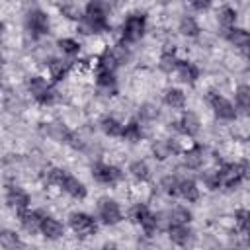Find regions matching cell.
Segmentation results:
<instances>
[{
  "label": "cell",
  "mask_w": 250,
  "mask_h": 250,
  "mask_svg": "<svg viewBox=\"0 0 250 250\" xmlns=\"http://www.w3.org/2000/svg\"><path fill=\"white\" fill-rule=\"evenodd\" d=\"M107 14H109V4L105 0H90L84 8L82 18L78 20V31L84 35H94L111 29Z\"/></svg>",
  "instance_id": "cell-1"
},
{
  "label": "cell",
  "mask_w": 250,
  "mask_h": 250,
  "mask_svg": "<svg viewBox=\"0 0 250 250\" xmlns=\"http://www.w3.org/2000/svg\"><path fill=\"white\" fill-rule=\"evenodd\" d=\"M145 31H146V14L145 12H131L121 25V41L127 45L137 43V41H141Z\"/></svg>",
  "instance_id": "cell-2"
},
{
  "label": "cell",
  "mask_w": 250,
  "mask_h": 250,
  "mask_svg": "<svg viewBox=\"0 0 250 250\" xmlns=\"http://www.w3.org/2000/svg\"><path fill=\"white\" fill-rule=\"evenodd\" d=\"M68 227L78 238H88L98 232V223L92 215L84 211H74L68 215Z\"/></svg>",
  "instance_id": "cell-3"
},
{
  "label": "cell",
  "mask_w": 250,
  "mask_h": 250,
  "mask_svg": "<svg viewBox=\"0 0 250 250\" xmlns=\"http://www.w3.org/2000/svg\"><path fill=\"white\" fill-rule=\"evenodd\" d=\"M217 172H219L221 188L232 189L246 178V164L244 162H227V164H221Z\"/></svg>",
  "instance_id": "cell-4"
},
{
  "label": "cell",
  "mask_w": 250,
  "mask_h": 250,
  "mask_svg": "<svg viewBox=\"0 0 250 250\" xmlns=\"http://www.w3.org/2000/svg\"><path fill=\"white\" fill-rule=\"evenodd\" d=\"M25 29L31 33V37H43L49 33L51 29V20L47 16V12H43L41 8H33L25 14Z\"/></svg>",
  "instance_id": "cell-5"
},
{
  "label": "cell",
  "mask_w": 250,
  "mask_h": 250,
  "mask_svg": "<svg viewBox=\"0 0 250 250\" xmlns=\"http://www.w3.org/2000/svg\"><path fill=\"white\" fill-rule=\"evenodd\" d=\"M207 102H209L213 113H215L219 119H225V121H234V119H236V113H238V111H236V105H234L229 98H225L223 94H219V92H209Z\"/></svg>",
  "instance_id": "cell-6"
},
{
  "label": "cell",
  "mask_w": 250,
  "mask_h": 250,
  "mask_svg": "<svg viewBox=\"0 0 250 250\" xmlns=\"http://www.w3.org/2000/svg\"><path fill=\"white\" fill-rule=\"evenodd\" d=\"M92 178L98 184L104 186H115L123 180V172L121 168H117L115 164H107V162H94L92 164Z\"/></svg>",
  "instance_id": "cell-7"
},
{
  "label": "cell",
  "mask_w": 250,
  "mask_h": 250,
  "mask_svg": "<svg viewBox=\"0 0 250 250\" xmlns=\"http://www.w3.org/2000/svg\"><path fill=\"white\" fill-rule=\"evenodd\" d=\"M98 217L104 225L107 227H113L117 223L123 221V211L119 207V203L111 197H102L98 199Z\"/></svg>",
  "instance_id": "cell-8"
},
{
  "label": "cell",
  "mask_w": 250,
  "mask_h": 250,
  "mask_svg": "<svg viewBox=\"0 0 250 250\" xmlns=\"http://www.w3.org/2000/svg\"><path fill=\"white\" fill-rule=\"evenodd\" d=\"M6 203H8L10 209H14L20 215V213H23V211L29 209L31 197H29V193L23 188H20V186H8V189H6Z\"/></svg>",
  "instance_id": "cell-9"
},
{
  "label": "cell",
  "mask_w": 250,
  "mask_h": 250,
  "mask_svg": "<svg viewBox=\"0 0 250 250\" xmlns=\"http://www.w3.org/2000/svg\"><path fill=\"white\" fill-rule=\"evenodd\" d=\"M64 193H68L72 199H84L88 195V189L84 186V182H80L76 176L64 172L62 174V180H61V186H59Z\"/></svg>",
  "instance_id": "cell-10"
},
{
  "label": "cell",
  "mask_w": 250,
  "mask_h": 250,
  "mask_svg": "<svg viewBox=\"0 0 250 250\" xmlns=\"http://www.w3.org/2000/svg\"><path fill=\"white\" fill-rule=\"evenodd\" d=\"M174 125H176V129H178L182 135H186V137H195V135L199 133V129H201V121H199L197 113L188 111V109L180 115V119H178Z\"/></svg>",
  "instance_id": "cell-11"
},
{
  "label": "cell",
  "mask_w": 250,
  "mask_h": 250,
  "mask_svg": "<svg viewBox=\"0 0 250 250\" xmlns=\"http://www.w3.org/2000/svg\"><path fill=\"white\" fill-rule=\"evenodd\" d=\"M39 232H41V236L47 238V240H59V238H62V234H64V225H62L59 219H55L53 215H45L43 221H41Z\"/></svg>",
  "instance_id": "cell-12"
},
{
  "label": "cell",
  "mask_w": 250,
  "mask_h": 250,
  "mask_svg": "<svg viewBox=\"0 0 250 250\" xmlns=\"http://www.w3.org/2000/svg\"><path fill=\"white\" fill-rule=\"evenodd\" d=\"M182 162L189 170H199L205 162V148L201 145H193L188 150L182 152Z\"/></svg>",
  "instance_id": "cell-13"
},
{
  "label": "cell",
  "mask_w": 250,
  "mask_h": 250,
  "mask_svg": "<svg viewBox=\"0 0 250 250\" xmlns=\"http://www.w3.org/2000/svg\"><path fill=\"white\" fill-rule=\"evenodd\" d=\"M168 238L176 246H188L193 240V230L189 225H168Z\"/></svg>",
  "instance_id": "cell-14"
},
{
  "label": "cell",
  "mask_w": 250,
  "mask_h": 250,
  "mask_svg": "<svg viewBox=\"0 0 250 250\" xmlns=\"http://www.w3.org/2000/svg\"><path fill=\"white\" fill-rule=\"evenodd\" d=\"M43 217H45V215H43L41 211H31V209H27V211H23V213H20V215H18L21 229H23L25 232H29V234L39 232Z\"/></svg>",
  "instance_id": "cell-15"
},
{
  "label": "cell",
  "mask_w": 250,
  "mask_h": 250,
  "mask_svg": "<svg viewBox=\"0 0 250 250\" xmlns=\"http://www.w3.org/2000/svg\"><path fill=\"white\" fill-rule=\"evenodd\" d=\"M43 129H45V135L49 139H53L57 143H64V145H68V139L72 135V131L62 121H49V123H45Z\"/></svg>",
  "instance_id": "cell-16"
},
{
  "label": "cell",
  "mask_w": 250,
  "mask_h": 250,
  "mask_svg": "<svg viewBox=\"0 0 250 250\" xmlns=\"http://www.w3.org/2000/svg\"><path fill=\"white\" fill-rule=\"evenodd\" d=\"M150 152L156 160H166L168 156H172L174 152H178V146L172 139H156L150 145Z\"/></svg>",
  "instance_id": "cell-17"
},
{
  "label": "cell",
  "mask_w": 250,
  "mask_h": 250,
  "mask_svg": "<svg viewBox=\"0 0 250 250\" xmlns=\"http://www.w3.org/2000/svg\"><path fill=\"white\" fill-rule=\"evenodd\" d=\"M176 74H178V80L184 82V84H195L197 78H199V68L191 62V61H180L178 66H176Z\"/></svg>",
  "instance_id": "cell-18"
},
{
  "label": "cell",
  "mask_w": 250,
  "mask_h": 250,
  "mask_svg": "<svg viewBox=\"0 0 250 250\" xmlns=\"http://www.w3.org/2000/svg\"><path fill=\"white\" fill-rule=\"evenodd\" d=\"M96 84L100 90L104 92H115V86H117V80H115V72L109 70V68H104V66H98L96 64Z\"/></svg>",
  "instance_id": "cell-19"
},
{
  "label": "cell",
  "mask_w": 250,
  "mask_h": 250,
  "mask_svg": "<svg viewBox=\"0 0 250 250\" xmlns=\"http://www.w3.org/2000/svg\"><path fill=\"white\" fill-rule=\"evenodd\" d=\"M225 39H227L230 45H234L236 49L242 51V49L250 43V31L244 29V27H236V25H232V27L225 29Z\"/></svg>",
  "instance_id": "cell-20"
},
{
  "label": "cell",
  "mask_w": 250,
  "mask_h": 250,
  "mask_svg": "<svg viewBox=\"0 0 250 250\" xmlns=\"http://www.w3.org/2000/svg\"><path fill=\"white\" fill-rule=\"evenodd\" d=\"M25 86H27V92H29V94L35 98V102H37L41 96H45V94L51 90L49 80H47L45 76H39V74L29 76V78L25 80Z\"/></svg>",
  "instance_id": "cell-21"
},
{
  "label": "cell",
  "mask_w": 250,
  "mask_h": 250,
  "mask_svg": "<svg viewBox=\"0 0 250 250\" xmlns=\"http://www.w3.org/2000/svg\"><path fill=\"white\" fill-rule=\"evenodd\" d=\"M178 197L186 199L188 203H193L199 199V188L195 184V180L191 178H180V189H178Z\"/></svg>",
  "instance_id": "cell-22"
},
{
  "label": "cell",
  "mask_w": 250,
  "mask_h": 250,
  "mask_svg": "<svg viewBox=\"0 0 250 250\" xmlns=\"http://www.w3.org/2000/svg\"><path fill=\"white\" fill-rule=\"evenodd\" d=\"M234 105L250 117V84H238L234 88Z\"/></svg>",
  "instance_id": "cell-23"
},
{
  "label": "cell",
  "mask_w": 250,
  "mask_h": 250,
  "mask_svg": "<svg viewBox=\"0 0 250 250\" xmlns=\"http://www.w3.org/2000/svg\"><path fill=\"white\" fill-rule=\"evenodd\" d=\"M162 100H164V104H166L168 107H172V109H184V107H186V94H184V90H180V88H168V90L164 92Z\"/></svg>",
  "instance_id": "cell-24"
},
{
  "label": "cell",
  "mask_w": 250,
  "mask_h": 250,
  "mask_svg": "<svg viewBox=\"0 0 250 250\" xmlns=\"http://www.w3.org/2000/svg\"><path fill=\"white\" fill-rule=\"evenodd\" d=\"M178 62H180V59L176 57V51H174V49H164V51L160 53V57H158V68H160L162 72H166V74L176 72Z\"/></svg>",
  "instance_id": "cell-25"
},
{
  "label": "cell",
  "mask_w": 250,
  "mask_h": 250,
  "mask_svg": "<svg viewBox=\"0 0 250 250\" xmlns=\"http://www.w3.org/2000/svg\"><path fill=\"white\" fill-rule=\"evenodd\" d=\"M47 68H49V74H51L53 82H59V80H62L68 74L70 62L68 61H62V59H51L47 62Z\"/></svg>",
  "instance_id": "cell-26"
},
{
  "label": "cell",
  "mask_w": 250,
  "mask_h": 250,
  "mask_svg": "<svg viewBox=\"0 0 250 250\" xmlns=\"http://www.w3.org/2000/svg\"><path fill=\"white\" fill-rule=\"evenodd\" d=\"M178 31L184 37H197L201 27H199V23H197V20L193 16H182L180 21H178Z\"/></svg>",
  "instance_id": "cell-27"
},
{
  "label": "cell",
  "mask_w": 250,
  "mask_h": 250,
  "mask_svg": "<svg viewBox=\"0 0 250 250\" xmlns=\"http://www.w3.org/2000/svg\"><path fill=\"white\" fill-rule=\"evenodd\" d=\"M123 123L119 121V119H115L113 115H105V117H102V121H100V129L107 135V137H121L123 135Z\"/></svg>",
  "instance_id": "cell-28"
},
{
  "label": "cell",
  "mask_w": 250,
  "mask_h": 250,
  "mask_svg": "<svg viewBox=\"0 0 250 250\" xmlns=\"http://www.w3.org/2000/svg\"><path fill=\"white\" fill-rule=\"evenodd\" d=\"M191 219H193L191 211L188 207H182V205H176L168 213V225H189Z\"/></svg>",
  "instance_id": "cell-29"
},
{
  "label": "cell",
  "mask_w": 250,
  "mask_h": 250,
  "mask_svg": "<svg viewBox=\"0 0 250 250\" xmlns=\"http://www.w3.org/2000/svg\"><path fill=\"white\" fill-rule=\"evenodd\" d=\"M129 174H131L135 180L143 182V184L150 180V168H148V164H146L145 160H133V162L129 164Z\"/></svg>",
  "instance_id": "cell-30"
},
{
  "label": "cell",
  "mask_w": 250,
  "mask_h": 250,
  "mask_svg": "<svg viewBox=\"0 0 250 250\" xmlns=\"http://www.w3.org/2000/svg\"><path fill=\"white\" fill-rule=\"evenodd\" d=\"M217 21L219 25H223L225 29L232 27L236 23V10L232 6H221L219 12H217Z\"/></svg>",
  "instance_id": "cell-31"
},
{
  "label": "cell",
  "mask_w": 250,
  "mask_h": 250,
  "mask_svg": "<svg viewBox=\"0 0 250 250\" xmlns=\"http://www.w3.org/2000/svg\"><path fill=\"white\" fill-rule=\"evenodd\" d=\"M0 248L16 250V248H23V242L20 240V236L14 230H2L0 232Z\"/></svg>",
  "instance_id": "cell-32"
},
{
  "label": "cell",
  "mask_w": 250,
  "mask_h": 250,
  "mask_svg": "<svg viewBox=\"0 0 250 250\" xmlns=\"http://www.w3.org/2000/svg\"><path fill=\"white\" fill-rule=\"evenodd\" d=\"M125 141H131V143H137L143 139V127L137 119H131L125 127H123V135H121Z\"/></svg>",
  "instance_id": "cell-33"
},
{
  "label": "cell",
  "mask_w": 250,
  "mask_h": 250,
  "mask_svg": "<svg viewBox=\"0 0 250 250\" xmlns=\"http://www.w3.org/2000/svg\"><path fill=\"white\" fill-rule=\"evenodd\" d=\"M57 45H59L61 53L66 55V57H74V55L80 53V43L74 37H62V39L57 41Z\"/></svg>",
  "instance_id": "cell-34"
},
{
  "label": "cell",
  "mask_w": 250,
  "mask_h": 250,
  "mask_svg": "<svg viewBox=\"0 0 250 250\" xmlns=\"http://www.w3.org/2000/svg\"><path fill=\"white\" fill-rule=\"evenodd\" d=\"M62 174H64V170H61V168H49V170L43 172L41 180H43L45 186H57L59 188L61 180H62Z\"/></svg>",
  "instance_id": "cell-35"
},
{
  "label": "cell",
  "mask_w": 250,
  "mask_h": 250,
  "mask_svg": "<svg viewBox=\"0 0 250 250\" xmlns=\"http://www.w3.org/2000/svg\"><path fill=\"white\" fill-rule=\"evenodd\" d=\"M160 186H162V189L168 193V195H172V197H178V189H180V178L178 176H164L162 178V182H160Z\"/></svg>",
  "instance_id": "cell-36"
},
{
  "label": "cell",
  "mask_w": 250,
  "mask_h": 250,
  "mask_svg": "<svg viewBox=\"0 0 250 250\" xmlns=\"http://www.w3.org/2000/svg\"><path fill=\"white\" fill-rule=\"evenodd\" d=\"M139 117L143 119V121H152V119H156L158 117V107L154 105V104H143L141 107H139Z\"/></svg>",
  "instance_id": "cell-37"
},
{
  "label": "cell",
  "mask_w": 250,
  "mask_h": 250,
  "mask_svg": "<svg viewBox=\"0 0 250 250\" xmlns=\"http://www.w3.org/2000/svg\"><path fill=\"white\" fill-rule=\"evenodd\" d=\"M201 180H203L207 189H221V180H219V172L217 170L201 174Z\"/></svg>",
  "instance_id": "cell-38"
},
{
  "label": "cell",
  "mask_w": 250,
  "mask_h": 250,
  "mask_svg": "<svg viewBox=\"0 0 250 250\" xmlns=\"http://www.w3.org/2000/svg\"><path fill=\"white\" fill-rule=\"evenodd\" d=\"M148 213H150V209H148L145 203H137V205H133V209H131V221L137 223V225H141Z\"/></svg>",
  "instance_id": "cell-39"
},
{
  "label": "cell",
  "mask_w": 250,
  "mask_h": 250,
  "mask_svg": "<svg viewBox=\"0 0 250 250\" xmlns=\"http://www.w3.org/2000/svg\"><path fill=\"white\" fill-rule=\"evenodd\" d=\"M61 12H62V16H66L68 20H80L82 18V12H80V8L76 6V4H72V2H66V4H62L61 6Z\"/></svg>",
  "instance_id": "cell-40"
},
{
  "label": "cell",
  "mask_w": 250,
  "mask_h": 250,
  "mask_svg": "<svg viewBox=\"0 0 250 250\" xmlns=\"http://www.w3.org/2000/svg\"><path fill=\"white\" fill-rule=\"evenodd\" d=\"M213 0H189V6L195 10V12H207L211 8Z\"/></svg>",
  "instance_id": "cell-41"
},
{
  "label": "cell",
  "mask_w": 250,
  "mask_h": 250,
  "mask_svg": "<svg viewBox=\"0 0 250 250\" xmlns=\"http://www.w3.org/2000/svg\"><path fill=\"white\" fill-rule=\"evenodd\" d=\"M246 176L250 178V166H248V164H246Z\"/></svg>",
  "instance_id": "cell-42"
},
{
  "label": "cell",
  "mask_w": 250,
  "mask_h": 250,
  "mask_svg": "<svg viewBox=\"0 0 250 250\" xmlns=\"http://www.w3.org/2000/svg\"><path fill=\"white\" fill-rule=\"evenodd\" d=\"M248 70H250V57H248Z\"/></svg>",
  "instance_id": "cell-43"
},
{
  "label": "cell",
  "mask_w": 250,
  "mask_h": 250,
  "mask_svg": "<svg viewBox=\"0 0 250 250\" xmlns=\"http://www.w3.org/2000/svg\"><path fill=\"white\" fill-rule=\"evenodd\" d=\"M166 2H170V0H166Z\"/></svg>",
  "instance_id": "cell-44"
}]
</instances>
